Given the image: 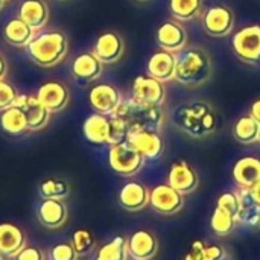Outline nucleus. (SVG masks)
Here are the masks:
<instances>
[{"mask_svg":"<svg viewBox=\"0 0 260 260\" xmlns=\"http://www.w3.org/2000/svg\"><path fill=\"white\" fill-rule=\"evenodd\" d=\"M6 73H8V62H6L5 56L0 53V79H5Z\"/></svg>","mask_w":260,"mask_h":260,"instance_id":"nucleus-43","label":"nucleus"},{"mask_svg":"<svg viewBox=\"0 0 260 260\" xmlns=\"http://www.w3.org/2000/svg\"><path fill=\"white\" fill-rule=\"evenodd\" d=\"M172 123L189 137L204 139L216 131L219 117L210 104L192 102L178 105L174 110Z\"/></svg>","mask_w":260,"mask_h":260,"instance_id":"nucleus-1","label":"nucleus"},{"mask_svg":"<svg viewBox=\"0 0 260 260\" xmlns=\"http://www.w3.org/2000/svg\"><path fill=\"white\" fill-rule=\"evenodd\" d=\"M251 117H254L257 122L260 123V99L257 101H254L253 104H251V107H250V113H248Z\"/></svg>","mask_w":260,"mask_h":260,"instance_id":"nucleus-41","label":"nucleus"},{"mask_svg":"<svg viewBox=\"0 0 260 260\" xmlns=\"http://www.w3.org/2000/svg\"><path fill=\"white\" fill-rule=\"evenodd\" d=\"M72 245L73 248L76 250V253L79 256L82 254H87L90 253L93 248H94V236L91 232L85 230V229H81V230H76L72 236Z\"/></svg>","mask_w":260,"mask_h":260,"instance_id":"nucleus-33","label":"nucleus"},{"mask_svg":"<svg viewBox=\"0 0 260 260\" xmlns=\"http://www.w3.org/2000/svg\"><path fill=\"white\" fill-rule=\"evenodd\" d=\"M69 50V40L62 30L52 29L35 34L24 47L27 58L40 67H53L59 64Z\"/></svg>","mask_w":260,"mask_h":260,"instance_id":"nucleus-3","label":"nucleus"},{"mask_svg":"<svg viewBox=\"0 0 260 260\" xmlns=\"http://www.w3.org/2000/svg\"><path fill=\"white\" fill-rule=\"evenodd\" d=\"M158 251V241L148 230H137L128 238V253L134 260H151Z\"/></svg>","mask_w":260,"mask_h":260,"instance_id":"nucleus-21","label":"nucleus"},{"mask_svg":"<svg viewBox=\"0 0 260 260\" xmlns=\"http://www.w3.org/2000/svg\"><path fill=\"white\" fill-rule=\"evenodd\" d=\"M233 180L239 187L250 189L260 181V158L247 155L236 161L233 168Z\"/></svg>","mask_w":260,"mask_h":260,"instance_id":"nucleus-24","label":"nucleus"},{"mask_svg":"<svg viewBox=\"0 0 260 260\" xmlns=\"http://www.w3.org/2000/svg\"><path fill=\"white\" fill-rule=\"evenodd\" d=\"M149 206L158 215H175L184 206V195L168 183L158 184L149 193Z\"/></svg>","mask_w":260,"mask_h":260,"instance_id":"nucleus-10","label":"nucleus"},{"mask_svg":"<svg viewBox=\"0 0 260 260\" xmlns=\"http://www.w3.org/2000/svg\"><path fill=\"white\" fill-rule=\"evenodd\" d=\"M201 23L207 35L224 38L235 29V12L225 5H212L203 12Z\"/></svg>","mask_w":260,"mask_h":260,"instance_id":"nucleus-7","label":"nucleus"},{"mask_svg":"<svg viewBox=\"0 0 260 260\" xmlns=\"http://www.w3.org/2000/svg\"><path fill=\"white\" fill-rule=\"evenodd\" d=\"M225 257V250L221 245L212 244L204 248V260H222Z\"/></svg>","mask_w":260,"mask_h":260,"instance_id":"nucleus-39","label":"nucleus"},{"mask_svg":"<svg viewBox=\"0 0 260 260\" xmlns=\"http://www.w3.org/2000/svg\"><path fill=\"white\" fill-rule=\"evenodd\" d=\"M59 2H69V0H59Z\"/></svg>","mask_w":260,"mask_h":260,"instance_id":"nucleus-47","label":"nucleus"},{"mask_svg":"<svg viewBox=\"0 0 260 260\" xmlns=\"http://www.w3.org/2000/svg\"><path fill=\"white\" fill-rule=\"evenodd\" d=\"M84 137L93 145H108L111 134V117L99 113L90 114L82 125Z\"/></svg>","mask_w":260,"mask_h":260,"instance_id":"nucleus-22","label":"nucleus"},{"mask_svg":"<svg viewBox=\"0 0 260 260\" xmlns=\"http://www.w3.org/2000/svg\"><path fill=\"white\" fill-rule=\"evenodd\" d=\"M35 34H37V30L32 29L20 17L11 18L5 24V29H3L5 41L14 47H20V49H24L29 44V41L35 37Z\"/></svg>","mask_w":260,"mask_h":260,"instance_id":"nucleus-25","label":"nucleus"},{"mask_svg":"<svg viewBox=\"0 0 260 260\" xmlns=\"http://www.w3.org/2000/svg\"><path fill=\"white\" fill-rule=\"evenodd\" d=\"M15 105L24 111L29 131H41L47 126L52 113L40 102L37 94H18Z\"/></svg>","mask_w":260,"mask_h":260,"instance_id":"nucleus-14","label":"nucleus"},{"mask_svg":"<svg viewBox=\"0 0 260 260\" xmlns=\"http://www.w3.org/2000/svg\"><path fill=\"white\" fill-rule=\"evenodd\" d=\"M259 143H260V133H259Z\"/></svg>","mask_w":260,"mask_h":260,"instance_id":"nucleus-48","label":"nucleus"},{"mask_svg":"<svg viewBox=\"0 0 260 260\" xmlns=\"http://www.w3.org/2000/svg\"><path fill=\"white\" fill-rule=\"evenodd\" d=\"M233 53L248 66H260V24H248L239 29L232 40Z\"/></svg>","mask_w":260,"mask_h":260,"instance_id":"nucleus-6","label":"nucleus"},{"mask_svg":"<svg viewBox=\"0 0 260 260\" xmlns=\"http://www.w3.org/2000/svg\"><path fill=\"white\" fill-rule=\"evenodd\" d=\"M169 12L174 20L190 21L203 14V0H169Z\"/></svg>","mask_w":260,"mask_h":260,"instance_id":"nucleus-29","label":"nucleus"},{"mask_svg":"<svg viewBox=\"0 0 260 260\" xmlns=\"http://www.w3.org/2000/svg\"><path fill=\"white\" fill-rule=\"evenodd\" d=\"M88 102L94 113L113 116L123 102L122 91L113 84H98L88 93Z\"/></svg>","mask_w":260,"mask_h":260,"instance_id":"nucleus-9","label":"nucleus"},{"mask_svg":"<svg viewBox=\"0 0 260 260\" xmlns=\"http://www.w3.org/2000/svg\"><path fill=\"white\" fill-rule=\"evenodd\" d=\"M216 207H221L227 212H230L233 216L238 218L239 221V213H241V201L238 193L235 192H224L218 197L216 200Z\"/></svg>","mask_w":260,"mask_h":260,"instance_id":"nucleus-35","label":"nucleus"},{"mask_svg":"<svg viewBox=\"0 0 260 260\" xmlns=\"http://www.w3.org/2000/svg\"><path fill=\"white\" fill-rule=\"evenodd\" d=\"M111 117V134H110V143L108 146H113V145H117V143H122V142H126V137H128V126L125 123L123 119H120L119 116H110Z\"/></svg>","mask_w":260,"mask_h":260,"instance_id":"nucleus-34","label":"nucleus"},{"mask_svg":"<svg viewBox=\"0 0 260 260\" xmlns=\"http://www.w3.org/2000/svg\"><path fill=\"white\" fill-rule=\"evenodd\" d=\"M18 93L14 85L6 82L5 79H0V113L8 110L9 107H14L17 102Z\"/></svg>","mask_w":260,"mask_h":260,"instance_id":"nucleus-37","label":"nucleus"},{"mask_svg":"<svg viewBox=\"0 0 260 260\" xmlns=\"http://www.w3.org/2000/svg\"><path fill=\"white\" fill-rule=\"evenodd\" d=\"M204 242L203 241H195L190 245V250L184 256V260H204Z\"/></svg>","mask_w":260,"mask_h":260,"instance_id":"nucleus-40","label":"nucleus"},{"mask_svg":"<svg viewBox=\"0 0 260 260\" xmlns=\"http://www.w3.org/2000/svg\"><path fill=\"white\" fill-rule=\"evenodd\" d=\"M5 2H8V0H5Z\"/></svg>","mask_w":260,"mask_h":260,"instance_id":"nucleus-49","label":"nucleus"},{"mask_svg":"<svg viewBox=\"0 0 260 260\" xmlns=\"http://www.w3.org/2000/svg\"><path fill=\"white\" fill-rule=\"evenodd\" d=\"M114 116H119L125 120L129 131H139V129H149V131H158L161 133L165 125V114L161 107H151L137 104L133 99H128L120 104Z\"/></svg>","mask_w":260,"mask_h":260,"instance_id":"nucleus-4","label":"nucleus"},{"mask_svg":"<svg viewBox=\"0 0 260 260\" xmlns=\"http://www.w3.org/2000/svg\"><path fill=\"white\" fill-rule=\"evenodd\" d=\"M137 2H149V0H137Z\"/></svg>","mask_w":260,"mask_h":260,"instance_id":"nucleus-46","label":"nucleus"},{"mask_svg":"<svg viewBox=\"0 0 260 260\" xmlns=\"http://www.w3.org/2000/svg\"><path fill=\"white\" fill-rule=\"evenodd\" d=\"M0 126L9 136H21V134L29 131L26 114L17 105L9 107L8 110L2 111V114H0Z\"/></svg>","mask_w":260,"mask_h":260,"instance_id":"nucleus-27","label":"nucleus"},{"mask_svg":"<svg viewBox=\"0 0 260 260\" xmlns=\"http://www.w3.org/2000/svg\"><path fill=\"white\" fill-rule=\"evenodd\" d=\"M104 73V62L93 53L84 52L72 62V75L79 84H90L99 79Z\"/></svg>","mask_w":260,"mask_h":260,"instance_id":"nucleus-17","label":"nucleus"},{"mask_svg":"<svg viewBox=\"0 0 260 260\" xmlns=\"http://www.w3.org/2000/svg\"><path fill=\"white\" fill-rule=\"evenodd\" d=\"M155 41L160 49L177 53L187 46V30L178 20H166L157 27Z\"/></svg>","mask_w":260,"mask_h":260,"instance_id":"nucleus-12","label":"nucleus"},{"mask_svg":"<svg viewBox=\"0 0 260 260\" xmlns=\"http://www.w3.org/2000/svg\"><path fill=\"white\" fill-rule=\"evenodd\" d=\"M24 247H26L24 232L12 222H2L0 224V253L5 257L14 259Z\"/></svg>","mask_w":260,"mask_h":260,"instance_id":"nucleus-23","label":"nucleus"},{"mask_svg":"<svg viewBox=\"0 0 260 260\" xmlns=\"http://www.w3.org/2000/svg\"><path fill=\"white\" fill-rule=\"evenodd\" d=\"M37 98L50 113H58L66 110V107L69 105L70 91L64 82L49 81L40 85V88L37 90Z\"/></svg>","mask_w":260,"mask_h":260,"instance_id":"nucleus-15","label":"nucleus"},{"mask_svg":"<svg viewBox=\"0 0 260 260\" xmlns=\"http://www.w3.org/2000/svg\"><path fill=\"white\" fill-rule=\"evenodd\" d=\"M168 184L172 186L181 195L193 193L200 186V177L197 171L184 160L174 161L169 168Z\"/></svg>","mask_w":260,"mask_h":260,"instance_id":"nucleus-13","label":"nucleus"},{"mask_svg":"<svg viewBox=\"0 0 260 260\" xmlns=\"http://www.w3.org/2000/svg\"><path fill=\"white\" fill-rule=\"evenodd\" d=\"M128 239L116 236L96 251L93 260H128Z\"/></svg>","mask_w":260,"mask_h":260,"instance_id":"nucleus-30","label":"nucleus"},{"mask_svg":"<svg viewBox=\"0 0 260 260\" xmlns=\"http://www.w3.org/2000/svg\"><path fill=\"white\" fill-rule=\"evenodd\" d=\"M149 190L145 184L139 181L125 183L117 195L119 204L128 212H140L149 204Z\"/></svg>","mask_w":260,"mask_h":260,"instance_id":"nucleus-20","label":"nucleus"},{"mask_svg":"<svg viewBox=\"0 0 260 260\" xmlns=\"http://www.w3.org/2000/svg\"><path fill=\"white\" fill-rule=\"evenodd\" d=\"M18 17L32 29L40 30L49 21V6L44 0H24L20 6Z\"/></svg>","mask_w":260,"mask_h":260,"instance_id":"nucleus-26","label":"nucleus"},{"mask_svg":"<svg viewBox=\"0 0 260 260\" xmlns=\"http://www.w3.org/2000/svg\"><path fill=\"white\" fill-rule=\"evenodd\" d=\"M38 193L43 200L64 201L70 195V184L62 178H47L40 183Z\"/></svg>","mask_w":260,"mask_h":260,"instance_id":"nucleus-31","label":"nucleus"},{"mask_svg":"<svg viewBox=\"0 0 260 260\" xmlns=\"http://www.w3.org/2000/svg\"><path fill=\"white\" fill-rule=\"evenodd\" d=\"M238 222H239L238 218L233 216L230 212H227L221 207H216L213 215H212V219H210V227L216 236L224 238V236H229L230 233L235 232Z\"/></svg>","mask_w":260,"mask_h":260,"instance_id":"nucleus-32","label":"nucleus"},{"mask_svg":"<svg viewBox=\"0 0 260 260\" xmlns=\"http://www.w3.org/2000/svg\"><path fill=\"white\" fill-rule=\"evenodd\" d=\"M14 260H46V254L38 247H24Z\"/></svg>","mask_w":260,"mask_h":260,"instance_id":"nucleus-38","label":"nucleus"},{"mask_svg":"<svg viewBox=\"0 0 260 260\" xmlns=\"http://www.w3.org/2000/svg\"><path fill=\"white\" fill-rule=\"evenodd\" d=\"M222 260H224V259H222Z\"/></svg>","mask_w":260,"mask_h":260,"instance_id":"nucleus-50","label":"nucleus"},{"mask_svg":"<svg viewBox=\"0 0 260 260\" xmlns=\"http://www.w3.org/2000/svg\"><path fill=\"white\" fill-rule=\"evenodd\" d=\"M213 76V61L200 47H184L177 52L175 81L187 88H197L209 82Z\"/></svg>","mask_w":260,"mask_h":260,"instance_id":"nucleus-2","label":"nucleus"},{"mask_svg":"<svg viewBox=\"0 0 260 260\" xmlns=\"http://www.w3.org/2000/svg\"><path fill=\"white\" fill-rule=\"evenodd\" d=\"M248 190H250V195H251L253 201H254L257 206H260V181L259 183H256L254 186H251Z\"/></svg>","mask_w":260,"mask_h":260,"instance_id":"nucleus-42","label":"nucleus"},{"mask_svg":"<svg viewBox=\"0 0 260 260\" xmlns=\"http://www.w3.org/2000/svg\"><path fill=\"white\" fill-rule=\"evenodd\" d=\"M175 64H177V53L160 49L149 56L146 64V75L161 82H169L175 79Z\"/></svg>","mask_w":260,"mask_h":260,"instance_id":"nucleus-18","label":"nucleus"},{"mask_svg":"<svg viewBox=\"0 0 260 260\" xmlns=\"http://www.w3.org/2000/svg\"><path fill=\"white\" fill-rule=\"evenodd\" d=\"M131 99L134 102L143 104V105L163 107L166 102L165 82H161L149 75H140L133 82Z\"/></svg>","mask_w":260,"mask_h":260,"instance_id":"nucleus-8","label":"nucleus"},{"mask_svg":"<svg viewBox=\"0 0 260 260\" xmlns=\"http://www.w3.org/2000/svg\"><path fill=\"white\" fill-rule=\"evenodd\" d=\"M37 218L44 229L56 230L67 222L69 210L64 201L43 200L37 207Z\"/></svg>","mask_w":260,"mask_h":260,"instance_id":"nucleus-19","label":"nucleus"},{"mask_svg":"<svg viewBox=\"0 0 260 260\" xmlns=\"http://www.w3.org/2000/svg\"><path fill=\"white\" fill-rule=\"evenodd\" d=\"M47 257L49 260H78L79 254L73 248L72 242H61L49 250Z\"/></svg>","mask_w":260,"mask_h":260,"instance_id":"nucleus-36","label":"nucleus"},{"mask_svg":"<svg viewBox=\"0 0 260 260\" xmlns=\"http://www.w3.org/2000/svg\"><path fill=\"white\" fill-rule=\"evenodd\" d=\"M145 157L128 142L110 146L108 165L120 177H134L145 166Z\"/></svg>","mask_w":260,"mask_h":260,"instance_id":"nucleus-5","label":"nucleus"},{"mask_svg":"<svg viewBox=\"0 0 260 260\" xmlns=\"http://www.w3.org/2000/svg\"><path fill=\"white\" fill-rule=\"evenodd\" d=\"M123 52H125L123 38L114 30H107V32L101 34L93 47V53L104 64L117 62L122 58Z\"/></svg>","mask_w":260,"mask_h":260,"instance_id":"nucleus-16","label":"nucleus"},{"mask_svg":"<svg viewBox=\"0 0 260 260\" xmlns=\"http://www.w3.org/2000/svg\"><path fill=\"white\" fill-rule=\"evenodd\" d=\"M0 260H5V256H3L2 253H0Z\"/></svg>","mask_w":260,"mask_h":260,"instance_id":"nucleus-45","label":"nucleus"},{"mask_svg":"<svg viewBox=\"0 0 260 260\" xmlns=\"http://www.w3.org/2000/svg\"><path fill=\"white\" fill-rule=\"evenodd\" d=\"M126 142L133 145L145 157V160H158L165 152V140L158 131H129Z\"/></svg>","mask_w":260,"mask_h":260,"instance_id":"nucleus-11","label":"nucleus"},{"mask_svg":"<svg viewBox=\"0 0 260 260\" xmlns=\"http://www.w3.org/2000/svg\"><path fill=\"white\" fill-rule=\"evenodd\" d=\"M260 123L250 114L241 116L233 125V136L242 145H253L259 142Z\"/></svg>","mask_w":260,"mask_h":260,"instance_id":"nucleus-28","label":"nucleus"},{"mask_svg":"<svg viewBox=\"0 0 260 260\" xmlns=\"http://www.w3.org/2000/svg\"><path fill=\"white\" fill-rule=\"evenodd\" d=\"M3 5H5V0H0V11L3 9Z\"/></svg>","mask_w":260,"mask_h":260,"instance_id":"nucleus-44","label":"nucleus"}]
</instances>
